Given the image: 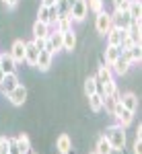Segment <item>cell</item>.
<instances>
[{"instance_id":"603a6c76","label":"cell","mask_w":142,"mask_h":154,"mask_svg":"<svg viewBox=\"0 0 142 154\" xmlns=\"http://www.w3.org/2000/svg\"><path fill=\"white\" fill-rule=\"evenodd\" d=\"M95 152H97V154H111V152H113V148H111V144H109V140H107L105 136H101V138L97 140Z\"/></svg>"},{"instance_id":"f546056e","label":"cell","mask_w":142,"mask_h":154,"mask_svg":"<svg viewBox=\"0 0 142 154\" xmlns=\"http://www.w3.org/2000/svg\"><path fill=\"white\" fill-rule=\"evenodd\" d=\"M49 41H52V45H54V51H60V49H62V31H54V33L49 35Z\"/></svg>"},{"instance_id":"8992f818","label":"cell","mask_w":142,"mask_h":154,"mask_svg":"<svg viewBox=\"0 0 142 154\" xmlns=\"http://www.w3.org/2000/svg\"><path fill=\"white\" fill-rule=\"evenodd\" d=\"M8 101H11V105H14V107H21L25 103V101H27V88H25L23 84H19V86H17V88H14V91H11V93H8Z\"/></svg>"},{"instance_id":"9c48e42d","label":"cell","mask_w":142,"mask_h":154,"mask_svg":"<svg viewBox=\"0 0 142 154\" xmlns=\"http://www.w3.org/2000/svg\"><path fill=\"white\" fill-rule=\"evenodd\" d=\"M52 62H54V56H52L49 51H46V49H41L39 56H37L35 68H39V72H47L49 68H52Z\"/></svg>"},{"instance_id":"d6986e66","label":"cell","mask_w":142,"mask_h":154,"mask_svg":"<svg viewBox=\"0 0 142 154\" xmlns=\"http://www.w3.org/2000/svg\"><path fill=\"white\" fill-rule=\"evenodd\" d=\"M101 86H103V84L99 82L95 76H89V78L84 80V95L91 97V95H95V93H101Z\"/></svg>"},{"instance_id":"ffe728a7","label":"cell","mask_w":142,"mask_h":154,"mask_svg":"<svg viewBox=\"0 0 142 154\" xmlns=\"http://www.w3.org/2000/svg\"><path fill=\"white\" fill-rule=\"evenodd\" d=\"M101 95H103V97H119L115 78H111V80H105V82H103V86H101Z\"/></svg>"},{"instance_id":"ac0fdd59","label":"cell","mask_w":142,"mask_h":154,"mask_svg":"<svg viewBox=\"0 0 142 154\" xmlns=\"http://www.w3.org/2000/svg\"><path fill=\"white\" fill-rule=\"evenodd\" d=\"M121 39H124V31H121V29L111 27V29L107 31V45H115V48H119V45H121Z\"/></svg>"},{"instance_id":"ab89813d","label":"cell","mask_w":142,"mask_h":154,"mask_svg":"<svg viewBox=\"0 0 142 154\" xmlns=\"http://www.w3.org/2000/svg\"><path fill=\"white\" fill-rule=\"evenodd\" d=\"M2 2H4V0H2Z\"/></svg>"},{"instance_id":"cb8c5ba5","label":"cell","mask_w":142,"mask_h":154,"mask_svg":"<svg viewBox=\"0 0 142 154\" xmlns=\"http://www.w3.org/2000/svg\"><path fill=\"white\" fill-rule=\"evenodd\" d=\"M17 144H19V148H21V154L31 152V140H29L27 134H19V136H17Z\"/></svg>"},{"instance_id":"d6a6232c","label":"cell","mask_w":142,"mask_h":154,"mask_svg":"<svg viewBox=\"0 0 142 154\" xmlns=\"http://www.w3.org/2000/svg\"><path fill=\"white\" fill-rule=\"evenodd\" d=\"M8 150H11V138L0 136V154H8Z\"/></svg>"},{"instance_id":"7c38bea8","label":"cell","mask_w":142,"mask_h":154,"mask_svg":"<svg viewBox=\"0 0 142 154\" xmlns=\"http://www.w3.org/2000/svg\"><path fill=\"white\" fill-rule=\"evenodd\" d=\"M56 150L60 154H70L72 150V140L68 134H60L58 138H56Z\"/></svg>"},{"instance_id":"3957f363","label":"cell","mask_w":142,"mask_h":154,"mask_svg":"<svg viewBox=\"0 0 142 154\" xmlns=\"http://www.w3.org/2000/svg\"><path fill=\"white\" fill-rule=\"evenodd\" d=\"M111 27H113V23H111V12L101 11V12L95 14V29H97L99 35H107V31Z\"/></svg>"},{"instance_id":"5bb4252c","label":"cell","mask_w":142,"mask_h":154,"mask_svg":"<svg viewBox=\"0 0 142 154\" xmlns=\"http://www.w3.org/2000/svg\"><path fill=\"white\" fill-rule=\"evenodd\" d=\"M37 56H39V49L33 45V41H25V62H27L29 66H35Z\"/></svg>"},{"instance_id":"4dcf8cb0","label":"cell","mask_w":142,"mask_h":154,"mask_svg":"<svg viewBox=\"0 0 142 154\" xmlns=\"http://www.w3.org/2000/svg\"><path fill=\"white\" fill-rule=\"evenodd\" d=\"M118 97H103V109H105L109 115H113V107H115Z\"/></svg>"},{"instance_id":"d590c367","label":"cell","mask_w":142,"mask_h":154,"mask_svg":"<svg viewBox=\"0 0 142 154\" xmlns=\"http://www.w3.org/2000/svg\"><path fill=\"white\" fill-rule=\"evenodd\" d=\"M41 4H43V6H54L56 0H41Z\"/></svg>"},{"instance_id":"83f0119b","label":"cell","mask_w":142,"mask_h":154,"mask_svg":"<svg viewBox=\"0 0 142 154\" xmlns=\"http://www.w3.org/2000/svg\"><path fill=\"white\" fill-rule=\"evenodd\" d=\"M87 8L93 14H97V12L105 11V0H87Z\"/></svg>"},{"instance_id":"7402d4cb","label":"cell","mask_w":142,"mask_h":154,"mask_svg":"<svg viewBox=\"0 0 142 154\" xmlns=\"http://www.w3.org/2000/svg\"><path fill=\"white\" fill-rule=\"evenodd\" d=\"M87 99H89V107H91V111H93V113L103 111V95H101V93H95V95L87 97Z\"/></svg>"},{"instance_id":"9a60e30c","label":"cell","mask_w":142,"mask_h":154,"mask_svg":"<svg viewBox=\"0 0 142 154\" xmlns=\"http://www.w3.org/2000/svg\"><path fill=\"white\" fill-rule=\"evenodd\" d=\"M0 68L4 70V74H11V72H17L19 64L12 60L11 54H0Z\"/></svg>"},{"instance_id":"484cf974","label":"cell","mask_w":142,"mask_h":154,"mask_svg":"<svg viewBox=\"0 0 142 154\" xmlns=\"http://www.w3.org/2000/svg\"><path fill=\"white\" fill-rule=\"evenodd\" d=\"M118 58H119V48H115V45H107L105 48V64L111 66Z\"/></svg>"},{"instance_id":"e575fe53","label":"cell","mask_w":142,"mask_h":154,"mask_svg":"<svg viewBox=\"0 0 142 154\" xmlns=\"http://www.w3.org/2000/svg\"><path fill=\"white\" fill-rule=\"evenodd\" d=\"M4 4H6V8H17L19 0H4Z\"/></svg>"},{"instance_id":"8fae6325","label":"cell","mask_w":142,"mask_h":154,"mask_svg":"<svg viewBox=\"0 0 142 154\" xmlns=\"http://www.w3.org/2000/svg\"><path fill=\"white\" fill-rule=\"evenodd\" d=\"M130 62L128 60H124V58H118L109 68H111V72H113V76H126L128 72H130Z\"/></svg>"},{"instance_id":"ba28073f","label":"cell","mask_w":142,"mask_h":154,"mask_svg":"<svg viewBox=\"0 0 142 154\" xmlns=\"http://www.w3.org/2000/svg\"><path fill=\"white\" fill-rule=\"evenodd\" d=\"M8 54L12 56V60H14L17 64H23V62H25V41H23V39H14Z\"/></svg>"},{"instance_id":"2e32d148","label":"cell","mask_w":142,"mask_h":154,"mask_svg":"<svg viewBox=\"0 0 142 154\" xmlns=\"http://www.w3.org/2000/svg\"><path fill=\"white\" fill-rule=\"evenodd\" d=\"M49 27H54V31H70L72 29V19L68 14H58V19L49 25Z\"/></svg>"},{"instance_id":"44dd1931","label":"cell","mask_w":142,"mask_h":154,"mask_svg":"<svg viewBox=\"0 0 142 154\" xmlns=\"http://www.w3.org/2000/svg\"><path fill=\"white\" fill-rule=\"evenodd\" d=\"M49 35H52V31H49V25L39 23V21H35V23H33V37H39V39H47Z\"/></svg>"},{"instance_id":"836d02e7","label":"cell","mask_w":142,"mask_h":154,"mask_svg":"<svg viewBox=\"0 0 142 154\" xmlns=\"http://www.w3.org/2000/svg\"><path fill=\"white\" fill-rule=\"evenodd\" d=\"M113 2V11H126L128 6V0H111Z\"/></svg>"},{"instance_id":"f1b7e54d","label":"cell","mask_w":142,"mask_h":154,"mask_svg":"<svg viewBox=\"0 0 142 154\" xmlns=\"http://www.w3.org/2000/svg\"><path fill=\"white\" fill-rule=\"evenodd\" d=\"M128 51H130L132 64H140V60H142V48L140 45H132V48H128Z\"/></svg>"},{"instance_id":"e0dca14e","label":"cell","mask_w":142,"mask_h":154,"mask_svg":"<svg viewBox=\"0 0 142 154\" xmlns=\"http://www.w3.org/2000/svg\"><path fill=\"white\" fill-rule=\"evenodd\" d=\"M76 48V35H74V31H62V49H66V51H72V49Z\"/></svg>"},{"instance_id":"52a82bcc","label":"cell","mask_w":142,"mask_h":154,"mask_svg":"<svg viewBox=\"0 0 142 154\" xmlns=\"http://www.w3.org/2000/svg\"><path fill=\"white\" fill-rule=\"evenodd\" d=\"M19 76H17V72H11V74H4V80L0 82V91L4 93V95H8L11 91H14L17 86H19Z\"/></svg>"},{"instance_id":"30bf717a","label":"cell","mask_w":142,"mask_h":154,"mask_svg":"<svg viewBox=\"0 0 142 154\" xmlns=\"http://www.w3.org/2000/svg\"><path fill=\"white\" fill-rule=\"evenodd\" d=\"M118 101L121 103V107H126L128 111L132 113H136V109H138V97L134 95V93H126V95H119Z\"/></svg>"},{"instance_id":"d4e9b609","label":"cell","mask_w":142,"mask_h":154,"mask_svg":"<svg viewBox=\"0 0 142 154\" xmlns=\"http://www.w3.org/2000/svg\"><path fill=\"white\" fill-rule=\"evenodd\" d=\"M95 78L103 84L105 80H111V78H113V72H111V68H109L107 64H103V66H99V72H97V76H95Z\"/></svg>"},{"instance_id":"6da1fadb","label":"cell","mask_w":142,"mask_h":154,"mask_svg":"<svg viewBox=\"0 0 142 154\" xmlns=\"http://www.w3.org/2000/svg\"><path fill=\"white\" fill-rule=\"evenodd\" d=\"M105 138L109 140L113 152H121L126 148V130L121 125H118V123L115 125H109L105 130Z\"/></svg>"},{"instance_id":"f35d334b","label":"cell","mask_w":142,"mask_h":154,"mask_svg":"<svg viewBox=\"0 0 142 154\" xmlns=\"http://www.w3.org/2000/svg\"><path fill=\"white\" fill-rule=\"evenodd\" d=\"M91 154H97V152H91Z\"/></svg>"},{"instance_id":"4fadbf2b","label":"cell","mask_w":142,"mask_h":154,"mask_svg":"<svg viewBox=\"0 0 142 154\" xmlns=\"http://www.w3.org/2000/svg\"><path fill=\"white\" fill-rule=\"evenodd\" d=\"M126 11H128L132 21H142V2L140 0H128Z\"/></svg>"},{"instance_id":"74e56055","label":"cell","mask_w":142,"mask_h":154,"mask_svg":"<svg viewBox=\"0 0 142 154\" xmlns=\"http://www.w3.org/2000/svg\"><path fill=\"white\" fill-rule=\"evenodd\" d=\"M29 154H35V152H29Z\"/></svg>"},{"instance_id":"277c9868","label":"cell","mask_w":142,"mask_h":154,"mask_svg":"<svg viewBox=\"0 0 142 154\" xmlns=\"http://www.w3.org/2000/svg\"><path fill=\"white\" fill-rule=\"evenodd\" d=\"M87 12H89L87 0H76L70 8H68V17L72 19V23H83L84 19H87Z\"/></svg>"},{"instance_id":"8d00e7d4","label":"cell","mask_w":142,"mask_h":154,"mask_svg":"<svg viewBox=\"0 0 142 154\" xmlns=\"http://www.w3.org/2000/svg\"><path fill=\"white\" fill-rule=\"evenodd\" d=\"M74 2H76V0H66V4H68V6H72Z\"/></svg>"},{"instance_id":"4316f807","label":"cell","mask_w":142,"mask_h":154,"mask_svg":"<svg viewBox=\"0 0 142 154\" xmlns=\"http://www.w3.org/2000/svg\"><path fill=\"white\" fill-rule=\"evenodd\" d=\"M37 21H39V23H46V25L52 23V12H49V6L39 4V11H37Z\"/></svg>"},{"instance_id":"1f68e13d","label":"cell","mask_w":142,"mask_h":154,"mask_svg":"<svg viewBox=\"0 0 142 154\" xmlns=\"http://www.w3.org/2000/svg\"><path fill=\"white\" fill-rule=\"evenodd\" d=\"M134 154H142V128L138 125V130H136V140H134Z\"/></svg>"},{"instance_id":"7a4b0ae2","label":"cell","mask_w":142,"mask_h":154,"mask_svg":"<svg viewBox=\"0 0 142 154\" xmlns=\"http://www.w3.org/2000/svg\"><path fill=\"white\" fill-rule=\"evenodd\" d=\"M113 119H115L118 125H121V128L126 130V128H130L132 123H134V113L128 111L126 107H121L119 101H115V107H113Z\"/></svg>"},{"instance_id":"5b68a950","label":"cell","mask_w":142,"mask_h":154,"mask_svg":"<svg viewBox=\"0 0 142 154\" xmlns=\"http://www.w3.org/2000/svg\"><path fill=\"white\" fill-rule=\"evenodd\" d=\"M111 23H113V27H115V29L126 31V29H128L134 21L130 19L128 11H113V12H111Z\"/></svg>"}]
</instances>
